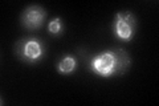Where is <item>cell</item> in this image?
Masks as SVG:
<instances>
[{
	"instance_id": "1",
	"label": "cell",
	"mask_w": 159,
	"mask_h": 106,
	"mask_svg": "<svg viewBox=\"0 0 159 106\" xmlns=\"http://www.w3.org/2000/svg\"><path fill=\"white\" fill-rule=\"evenodd\" d=\"M129 64L130 60L123 50H118V52L105 50L92 60L90 68L94 73L101 77H110L117 73H123Z\"/></svg>"
},
{
	"instance_id": "2",
	"label": "cell",
	"mask_w": 159,
	"mask_h": 106,
	"mask_svg": "<svg viewBox=\"0 0 159 106\" xmlns=\"http://www.w3.org/2000/svg\"><path fill=\"white\" fill-rule=\"evenodd\" d=\"M113 29L117 37L122 40H131L135 33V17L130 12H118L114 17Z\"/></svg>"
},
{
	"instance_id": "3",
	"label": "cell",
	"mask_w": 159,
	"mask_h": 106,
	"mask_svg": "<svg viewBox=\"0 0 159 106\" xmlns=\"http://www.w3.org/2000/svg\"><path fill=\"white\" fill-rule=\"evenodd\" d=\"M17 56L29 64H34L43 57L44 54V45L40 40L29 39L19 43V47L16 49Z\"/></svg>"
},
{
	"instance_id": "4",
	"label": "cell",
	"mask_w": 159,
	"mask_h": 106,
	"mask_svg": "<svg viewBox=\"0 0 159 106\" xmlns=\"http://www.w3.org/2000/svg\"><path fill=\"white\" fill-rule=\"evenodd\" d=\"M47 12L39 6H31L24 9L21 15V23L28 29H37L43 25Z\"/></svg>"
},
{
	"instance_id": "5",
	"label": "cell",
	"mask_w": 159,
	"mask_h": 106,
	"mask_svg": "<svg viewBox=\"0 0 159 106\" xmlns=\"http://www.w3.org/2000/svg\"><path fill=\"white\" fill-rule=\"evenodd\" d=\"M76 58H74L73 56H65V57H62V60L58 62L57 65V70L60 73H62V74H69V73H72L74 69H76Z\"/></svg>"
},
{
	"instance_id": "6",
	"label": "cell",
	"mask_w": 159,
	"mask_h": 106,
	"mask_svg": "<svg viewBox=\"0 0 159 106\" xmlns=\"http://www.w3.org/2000/svg\"><path fill=\"white\" fill-rule=\"evenodd\" d=\"M48 31L52 35H60L62 32V20L60 17L53 19L48 25Z\"/></svg>"
}]
</instances>
